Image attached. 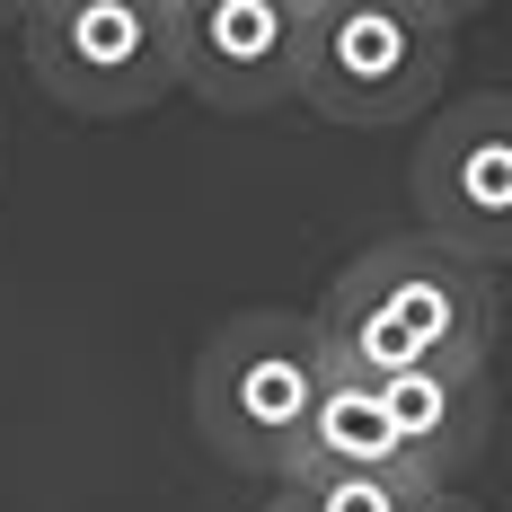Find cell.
I'll return each instance as SVG.
<instances>
[{"label": "cell", "instance_id": "cell-1", "mask_svg": "<svg viewBox=\"0 0 512 512\" xmlns=\"http://www.w3.org/2000/svg\"><path fill=\"white\" fill-rule=\"evenodd\" d=\"M318 336L362 380L424 371V362L486 371V354H495V274L451 256V248H433V239H371L327 283Z\"/></svg>", "mask_w": 512, "mask_h": 512}, {"label": "cell", "instance_id": "cell-2", "mask_svg": "<svg viewBox=\"0 0 512 512\" xmlns=\"http://www.w3.org/2000/svg\"><path fill=\"white\" fill-rule=\"evenodd\" d=\"M327 336L309 309H239L212 327V345L195 354V433L221 468H248V477H292L301 460V433H309V407L327 389Z\"/></svg>", "mask_w": 512, "mask_h": 512}, {"label": "cell", "instance_id": "cell-3", "mask_svg": "<svg viewBox=\"0 0 512 512\" xmlns=\"http://www.w3.org/2000/svg\"><path fill=\"white\" fill-rule=\"evenodd\" d=\"M451 45V0H301V106L354 133H389L442 98Z\"/></svg>", "mask_w": 512, "mask_h": 512}, {"label": "cell", "instance_id": "cell-4", "mask_svg": "<svg viewBox=\"0 0 512 512\" xmlns=\"http://www.w3.org/2000/svg\"><path fill=\"white\" fill-rule=\"evenodd\" d=\"M18 36L62 115H142L177 89V0H36Z\"/></svg>", "mask_w": 512, "mask_h": 512}, {"label": "cell", "instance_id": "cell-5", "mask_svg": "<svg viewBox=\"0 0 512 512\" xmlns=\"http://www.w3.org/2000/svg\"><path fill=\"white\" fill-rule=\"evenodd\" d=\"M415 195V239L468 256V265H512V89L451 98L407 168Z\"/></svg>", "mask_w": 512, "mask_h": 512}, {"label": "cell", "instance_id": "cell-6", "mask_svg": "<svg viewBox=\"0 0 512 512\" xmlns=\"http://www.w3.org/2000/svg\"><path fill=\"white\" fill-rule=\"evenodd\" d=\"M177 89L212 115L301 98V0H177Z\"/></svg>", "mask_w": 512, "mask_h": 512}, {"label": "cell", "instance_id": "cell-7", "mask_svg": "<svg viewBox=\"0 0 512 512\" xmlns=\"http://www.w3.org/2000/svg\"><path fill=\"white\" fill-rule=\"evenodd\" d=\"M380 389V407H389V433H398V460L424 477V486H460L477 451H486V433H495V380L486 371H442V362H424V371H389V380H371Z\"/></svg>", "mask_w": 512, "mask_h": 512}, {"label": "cell", "instance_id": "cell-8", "mask_svg": "<svg viewBox=\"0 0 512 512\" xmlns=\"http://www.w3.org/2000/svg\"><path fill=\"white\" fill-rule=\"evenodd\" d=\"M398 460V433H389V407H380V389L362 380V371H327V389H318V407H309V433H301V460L292 477H389Z\"/></svg>", "mask_w": 512, "mask_h": 512}, {"label": "cell", "instance_id": "cell-9", "mask_svg": "<svg viewBox=\"0 0 512 512\" xmlns=\"http://www.w3.org/2000/svg\"><path fill=\"white\" fill-rule=\"evenodd\" d=\"M274 495L292 512H424L442 486H424L415 468H389V477H283Z\"/></svg>", "mask_w": 512, "mask_h": 512}, {"label": "cell", "instance_id": "cell-10", "mask_svg": "<svg viewBox=\"0 0 512 512\" xmlns=\"http://www.w3.org/2000/svg\"><path fill=\"white\" fill-rule=\"evenodd\" d=\"M424 512H477V504H468L460 486H451V495H433V504H424Z\"/></svg>", "mask_w": 512, "mask_h": 512}, {"label": "cell", "instance_id": "cell-11", "mask_svg": "<svg viewBox=\"0 0 512 512\" xmlns=\"http://www.w3.org/2000/svg\"><path fill=\"white\" fill-rule=\"evenodd\" d=\"M256 512H292V504H283V495H274V504H256Z\"/></svg>", "mask_w": 512, "mask_h": 512}]
</instances>
